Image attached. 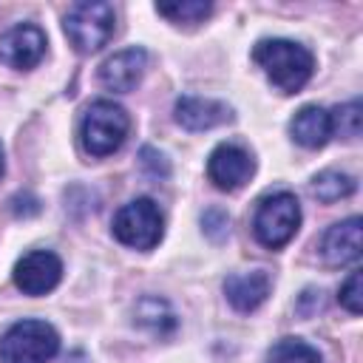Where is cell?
Masks as SVG:
<instances>
[{
	"label": "cell",
	"mask_w": 363,
	"mask_h": 363,
	"mask_svg": "<svg viewBox=\"0 0 363 363\" xmlns=\"http://www.w3.org/2000/svg\"><path fill=\"white\" fill-rule=\"evenodd\" d=\"M139 156H142V164H145V170H147L150 176H162V179L167 176L170 167H167V162H164V156H162L159 150H153V147H142Z\"/></svg>",
	"instance_id": "cell-22"
},
{
	"label": "cell",
	"mask_w": 363,
	"mask_h": 363,
	"mask_svg": "<svg viewBox=\"0 0 363 363\" xmlns=\"http://www.w3.org/2000/svg\"><path fill=\"white\" fill-rule=\"evenodd\" d=\"M252 60L264 68V74L281 94H298L315 71L312 51L306 45H301L295 40H284V37L258 40L252 48Z\"/></svg>",
	"instance_id": "cell-1"
},
{
	"label": "cell",
	"mask_w": 363,
	"mask_h": 363,
	"mask_svg": "<svg viewBox=\"0 0 363 363\" xmlns=\"http://www.w3.org/2000/svg\"><path fill=\"white\" fill-rule=\"evenodd\" d=\"M354 193V179L349 173H340V170H320L315 179H312V196L323 204H332V201H340L346 196Z\"/></svg>",
	"instance_id": "cell-15"
},
{
	"label": "cell",
	"mask_w": 363,
	"mask_h": 363,
	"mask_svg": "<svg viewBox=\"0 0 363 363\" xmlns=\"http://www.w3.org/2000/svg\"><path fill=\"white\" fill-rule=\"evenodd\" d=\"M136 318H139V323H142V326H150V329H153V332H159V335L176 326L173 312H170V309H167V303H164V301H159V298H145V301L139 303V309H136Z\"/></svg>",
	"instance_id": "cell-18"
},
{
	"label": "cell",
	"mask_w": 363,
	"mask_h": 363,
	"mask_svg": "<svg viewBox=\"0 0 363 363\" xmlns=\"http://www.w3.org/2000/svg\"><path fill=\"white\" fill-rule=\"evenodd\" d=\"M60 352V335L45 320H17L0 337L3 363H48Z\"/></svg>",
	"instance_id": "cell-5"
},
{
	"label": "cell",
	"mask_w": 363,
	"mask_h": 363,
	"mask_svg": "<svg viewBox=\"0 0 363 363\" xmlns=\"http://www.w3.org/2000/svg\"><path fill=\"white\" fill-rule=\"evenodd\" d=\"M3 170H6V159H3V145H0V176H3Z\"/></svg>",
	"instance_id": "cell-23"
},
{
	"label": "cell",
	"mask_w": 363,
	"mask_h": 363,
	"mask_svg": "<svg viewBox=\"0 0 363 363\" xmlns=\"http://www.w3.org/2000/svg\"><path fill=\"white\" fill-rule=\"evenodd\" d=\"M329 116H332V133H340L343 139L360 136V102L357 99L337 105L335 111H329Z\"/></svg>",
	"instance_id": "cell-19"
},
{
	"label": "cell",
	"mask_w": 363,
	"mask_h": 363,
	"mask_svg": "<svg viewBox=\"0 0 363 363\" xmlns=\"http://www.w3.org/2000/svg\"><path fill=\"white\" fill-rule=\"evenodd\" d=\"M128 130H130L128 111L111 99H96L88 105L82 116L79 139L88 156H111L113 150L122 147Z\"/></svg>",
	"instance_id": "cell-3"
},
{
	"label": "cell",
	"mask_w": 363,
	"mask_h": 363,
	"mask_svg": "<svg viewBox=\"0 0 363 363\" xmlns=\"http://www.w3.org/2000/svg\"><path fill=\"white\" fill-rule=\"evenodd\" d=\"M62 278V261L51 250H31L14 264V284L26 295H45Z\"/></svg>",
	"instance_id": "cell-8"
},
{
	"label": "cell",
	"mask_w": 363,
	"mask_h": 363,
	"mask_svg": "<svg viewBox=\"0 0 363 363\" xmlns=\"http://www.w3.org/2000/svg\"><path fill=\"white\" fill-rule=\"evenodd\" d=\"M272 289V281L264 269L252 272H235L224 281V295L235 312H255Z\"/></svg>",
	"instance_id": "cell-13"
},
{
	"label": "cell",
	"mask_w": 363,
	"mask_h": 363,
	"mask_svg": "<svg viewBox=\"0 0 363 363\" xmlns=\"http://www.w3.org/2000/svg\"><path fill=\"white\" fill-rule=\"evenodd\" d=\"M267 363H323L320 352L301 337H281L267 352Z\"/></svg>",
	"instance_id": "cell-16"
},
{
	"label": "cell",
	"mask_w": 363,
	"mask_h": 363,
	"mask_svg": "<svg viewBox=\"0 0 363 363\" xmlns=\"http://www.w3.org/2000/svg\"><path fill=\"white\" fill-rule=\"evenodd\" d=\"M62 28L79 54H94L102 45H108V40L113 37L116 11L105 0H79L68 9Z\"/></svg>",
	"instance_id": "cell-2"
},
{
	"label": "cell",
	"mask_w": 363,
	"mask_h": 363,
	"mask_svg": "<svg viewBox=\"0 0 363 363\" xmlns=\"http://www.w3.org/2000/svg\"><path fill=\"white\" fill-rule=\"evenodd\" d=\"M360 269H354L343 284H340V292H337V301H340V306L343 309H349L352 315H360V309H363V292H360Z\"/></svg>",
	"instance_id": "cell-20"
},
{
	"label": "cell",
	"mask_w": 363,
	"mask_h": 363,
	"mask_svg": "<svg viewBox=\"0 0 363 363\" xmlns=\"http://www.w3.org/2000/svg\"><path fill=\"white\" fill-rule=\"evenodd\" d=\"M207 0H173V3H156V11L167 17L170 23H201L210 14Z\"/></svg>",
	"instance_id": "cell-17"
},
{
	"label": "cell",
	"mask_w": 363,
	"mask_h": 363,
	"mask_svg": "<svg viewBox=\"0 0 363 363\" xmlns=\"http://www.w3.org/2000/svg\"><path fill=\"white\" fill-rule=\"evenodd\" d=\"M201 224H204V233H207L213 241H218V238H224V235L230 233V216H227L224 210H218V207L207 210L204 218H201Z\"/></svg>",
	"instance_id": "cell-21"
},
{
	"label": "cell",
	"mask_w": 363,
	"mask_h": 363,
	"mask_svg": "<svg viewBox=\"0 0 363 363\" xmlns=\"http://www.w3.org/2000/svg\"><path fill=\"white\" fill-rule=\"evenodd\" d=\"M301 227V204L289 190L269 193L258 201V210L252 216V233L258 244L267 250H281L295 238Z\"/></svg>",
	"instance_id": "cell-4"
},
{
	"label": "cell",
	"mask_w": 363,
	"mask_h": 363,
	"mask_svg": "<svg viewBox=\"0 0 363 363\" xmlns=\"http://www.w3.org/2000/svg\"><path fill=\"white\" fill-rule=\"evenodd\" d=\"M45 45L48 43H45L43 28H37L31 23H20V26H11L0 37V60L9 68L28 71L45 57Z\"/></svg>",
	"instance_id": "cell-9"
},
{
	"label": "cell",
	"mask_w": 363,
	"mask_h": 363,
	"mask_svg": "<svg viewBox=\"0 0 363 363\" xmlns=\"http://www.w3.org/2000/svg\"><path fill=\"white\" fill-rule=\"evenodd\" d=\"M252 173H255V159L241 145L221 142L207 156V176L218 190H238L241 184L250 182Z\"/></svg>",
	"instance_id": "cell-7"
},
{
	"label": "cell",
	"mask_w": 363,
	"mask_h": 363,
	"mask_svg": "<svg viewBox=\"0 0 363 363\" xmlns=\"http://www.w3.org/2000/svg\"><path fill=\"white\" fill-rule=\"evenodd\" d=\"M289 133H292V139H295L301 147L318 150V147H323V145L329 142V136H332V116H329V111L320 108V105H303V108L292 116Z\"/></svg>",
	"instance_id": "cell-14"
},
{
	"label": "cell",
	"mask_w": 363,
	"mask_h": 363,
	"mask_svg": "<svg viewBox=\"0 0 363 363\" xmlns=\"http://www.w3.org/2000/svg\"><path fill=\"white\" fill-rule=\"evenodd\" d=\"M147 68V51L139 48V45H130V48H122L116 54H111L102 65H99V82L108 88V91H133L142 79Z\"/></svg>",
	"instance_id": "cell-10"
},
{
	"label": "cell",
	"mask_w": 363,
	"mask_h": 363,
	"mask_svg": "<svg viewBox=\"0 0 363 363\" xmlns=\"http://www.w3.org/2000/svg\"><path fill=\"white\" fill-rule=\"evenodd\" d=\"M173 113H176V122L193 133L233 122V108L227 102L204 99V96H179L173 105Z\"/></svg>",
	"instance_id": "cell-12"
},
{
	"label": "cell",
	"mask_w": 363,
	"mask_h": 363,
	"mask_svg": "<svg viewBox=\"0 0 363 363\" xmlns=\"http://www.w3.org/2000/svg\"><path fill=\"white\" fill-rule=\"evenodd\" d=\"M318 252H320L326 267L354 264L360 258V218L352 216V218H343V221L332 224L323 233V238L318 244Z\"/></svg>",
	"instance_id": "cell-11"
},
{
	"label": "cell",
	"mask_w": 363,
	"mask_h": 363,
	"mask_svg": "<svg viewBox=\"0 0 363 363\" xmlns=\"http://www.w3.org/2000/svg\"><path fill=\"white\" fill-rule=\"evenodd\" d=\"M164 218L153 199H133L113 216V235L130 250H153L162 241Z\"/></svg>",
	"instance_id": "cell-6"
}]
</instances>
